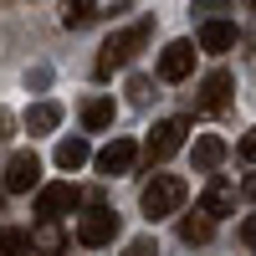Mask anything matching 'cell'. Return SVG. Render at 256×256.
<instances>
[{
	"label": "cell",
	"instance_id": "obj_1",
	"mask_svg": "<svg viewBox=\"0 0 256 256\" xmlns=\"http://www.w3.org/2000/svg\"><path fill=\"white\" fill-rule=\"evenodd\" d=\"M148 36H154V20H134L128 31H113L102 41V52H98V77H113L118 67H128V62L148 46Z\"/></svg>",
	"mask_w": 256,
	"mask_h": 256
},
{
	"label": "cell",
	"instance_id": "obj_2",
	"mask_svg": "<svg viewBox=\"0 0 256 256\" xmlns=\"http://www.w3.org/2000/svg\"><path fill=\"white\" fill-rule=\"evenodd\" d=\"M138 205H144V216H148V220H159V216H174V210L184 205V180H180V174H154V180L144 184Z\"/></svg>",
	"mask_w": 256,
	"mask_h": 256
},
{
	"label": "cell",
	"instance_id": "obj_3",
	"mask_svg": "<svg viewBox=\"0 0 256 256\" xmlns=\"http://www.w3.org/2000/svg\"><path fill=\"white\" fill-rule=\"evenodd\" d=\"M77 205H82V190L77 184H41L36 190V216L41 220H62V216H72Z\"/></svg>",
	"mask_w": 256,
	"mask_h": 256
},
{
	"label": "cell",
	"instance_id": "obj_4",
	"mask_svg": "<svg viewBox=\"0 0 256 256\" xmlns=\"http://www.w3.org/2000/svg\"><path fill=\"white\" fill-rule=\"evenodd\" d=\"M41 180V159L31 154V148H16V154L6 159V174H0V184H6V195H26V190Z\"/></svg>",
	"mask_w": 256,
	"mask_h": 256
},
{
	"label": "cell",
	"instance_id": "obj_5",
	"mask_svg": "<svg viewBox=\"0 0 256 256\" xmlns=\"http://www.w3.org/2000/svg\"><path fill=\"white\" fill-rule=\"evenodd\" d=\"M184 134H190L184 118H164V123H154V134H148V164H164L169 154H180V148H184Z\"/></svg>",
	"mask_w": 256,
	"mask_h": 256
},
{
	"label": "cell",
	"instance_id": "obj_6",
	"mask_svg": "<svg viewBox=\"0 0 256 256\" xmlns=\"http://www.w3.org/2000/svg\"><path fill=\"white\" fill-rule=\"evenodd\" d=\"M113 236H118V216H113L108 205H92L88 216L77 220V241L82 246H108Z\"/></svg>",
	"mask_w": 256,
	"mask_h": 256
},
{
	"label": "cell",
	"instance_id": "obj_7",
	"mask_svg": "<svg viewBox=\"0 0 256 256\" xmlns=\"http://www.w3.org/2000/svg\"><path fill=\"white\" fill-rule=\"evenodd\" d=\"M230 92H236V77H230L226 67H216V72L200 77V108L205 113H226L230 108Z\"/></svg>",
	"mask_w": 256,
	"mask_h": 256
},
{
	"label": "cell",
	"instance_id": "obj_8",
	"mask_svg": "<svg viewBox=\"0 0 256 256\" xmlns=\"http://www.w3.org/2000/svg\"><path fill=\"white\" fill-rule=\"evenodd\" d=\"M190 72H195V46H190V41H169L159 52V77L164 82H184Z\"/></svg>",
	"mask_w": 256,
	"mask_h": 256
},
{
	"label": "cell",
	"instance_id": "obj_9",
	"mask_svg": "<svg viewBox=\"0 0 256 256\" xmlns=\"http://www.w3.org/2000/svg\"><path fill=\"white\" fill-rule=\"evenodd\" d=\"M134 164H138V144H134V138H113V144L98 154V169H102V174H128Z\"/></svg>",
	"mask_w": 256,
	"mask_h": 256
},
{
	"label": "cell",
	"instance_id": "obj_10",
	"mask_svg": "<svg viewBox=\"0 0 256 256\" xmlns=\"http://www.w3.org/2000/svg\"><path fill=\"white\" fill-rule=\"evenodd\" d=\"M200 210H205L210 220H216V216H230V210H236V190H230L226 180H210L205 195H200Z\"/></svg>",
	"mask_w": 256,
	"mask_h": 256
},
{
	"label": "cell",
	"instance_id": "obj_11",
	"mask_svg": "<svg viewBox=\"0 0 256 256\" xmlns=\"http://www.w3.org/2000/svg\"><path fill=\"white\" fill-rule=\"evenodd\" d=\"M236 46V26L230 20H205L200 26V52H230Z\"/></svg>",
	"mask_w": 256,
	"mask_h": 256
},
{
	"label": "cell",
	"instance_id": "obj_12",
	"mask_svg": "<svg viewBox=\"0 0 256 256\" xmlns=\"http://www.w3.org/2000/svg\"><path fill=\"white\" fill-rule=\"evenodd\" d=\"M31 251H41V256H62V251H67L62 226H56V220H41V226L31 230Z\"/></svg>",
	"mask_w": 256,
	"mask_h": 256
},
{
	"label": "cell",
	"instance_id": "obj_13",
	"mask_svg": "<svg viewBox=\"0 0 256 256\" xmlns=\"http://www.w3.org/2000/svg\"><path fill=\"white\" fill-rule=\"evenodd\" d=\"M88 159H92L88 138H62V144H56V169H67V174H72V169H82Z\"/></svg>",
	"mask_w": 256,
	"mask_h": 256
},
{
	"label": "cell",
	"instance_id": "obj_14",
	"mask_svg": "<svg viewBox=\"0 0 256 256\" xmlns=\"http://www.w3.org/2000/svg\"><path fill=\"white\" fill-rule=\"evenodd\" d=\"M210 236H216V220H210L205 210H200V216H184V220H180V241H184V246H205Z\"/></svg>",
	"mask_w": 256,
	"mask_h": 256
},
{
	"label": "cell",
	"instance_id": "obj_15",
	"mask_svg": "<svg viewBox=\"0 0 256 256\" xmlns=\"http://www.w3.org/2000/svg\"><path fill=\"white\" fill-rule=\"evenodd\" d=\"M56 123H62L56 102H36V108H26V134H52Z\"/></svg>",
	"mask_w": 256,
	"mask_h": 256
},
{
	"label": "cell",
	"instance_id": "obj_16",
	"mask_svg": "<svg viewBox=\"0 0 256 256\" xmlns=\"http://www.w3.org/2000/svg\"><path fill=\"white\" fill-rule=\"evenodd\" d=\"M82 128H92V134L98 128H113V102L108 98H88L82 102Z\"/></svg>",
	"mask_w": 256,
	"mask_h": 256
},
{
	"label": "cell",
	"instance_id": "obj_17",
	"mask_svg": "<svg viewBox=\"0 0 256 256\" xmlns=\"http://www.w3.org/2000/svg\"><path fill=\"white\" fill-rule=\"evenodd\" d=\"M92 16H98L92 0H62V26H67V31H82Z\"/></svg>",
	"mask_w": 256,
	"mask_h": 256
},
{
	"label": "cell",
	"instance_id": "obj_18",
	"mask_svg": "<svg viewBox=\"0 0 256 256\" xmlns=\"http://www.w3.org/2000/svg\"><path fill=\"white\" fill-rule=\"evenodd\" d=\"M220 159H226V144L205 134V138L195 144V169H220Z\"/></svg>",
	"mask_w": 256,
	"mask_h": 256
},
{
	"label": "cell",
	"instance_id": "obj_19",
	"mask_svg": "<svg viewBox=\"0 0 256 256\" xmlns=\"http://www.w3.org/2000/svg\"><path fill=\"white\" fill-rule=\"evenodd\" d=\"M0 256H31V236H26V230L0 226Z\"/></svg>",
	"mask_w": 256,
	"mask_h": 256
},
{
	"label": "cell",
	"instance_id": "obj_20",
	"mask_svg": "<svg viewBox=\"0 0 256 256\" xmlns=\"http://www.w3.org/2000/svg\"><path fill=\"white\" fill-rule=\"evenodd\" d=\"M195 10H200V20H226V0H195Z\"/></svg>",
	"mask_w": 256,
	"mask_h": 256
},
{
	"label": "cell",
	"instance_id": "obj_21",
	"mask_svg": "<svg viewBox=\"0 0 256 256\" xmlns=\"http://www.w3.org/2000/svg\"><path fill=\"white\" fill-rule=\"evenodd\" d=\"M128 102H134V108L148 102V77H134V82H128Z\"/></svg>",
	"mask_w": 256,
	"mask_h": 256
},
{
	"label": "cell",
	"instance_id": "obj_22",
	"mask_svg": "<svg viewBox=\"0 0 256 256\" xmlns=\"http://www.w3.org/2000/svg\"><path fill=\"white\" fill-rule=\"evenodd\" d=\"M123 256H159V246L148 241V236H138V241H128V251Z\"/></svg>",
	"mask_w": 256,
	"mask_h": 256
},
{
	"label": "cell",
	"instance_id": "obj_23",
	"mask_svg": "<svg viewBox=\"0 0 256 256\" xmlns=\"http://www.w3.org/2000/svg\"><path fill=\"white\" fill-rule=\"evenodd\" d=\"M241 241H246V251H256V216L241 220Z\"/></svg>",
	"mask_w": 256,
	"mask_h": 256
},
{
	"label": "cell",
	"instance_id": "obj_24",
	"mask_svg": "<svg viewBox=\"0 0 256 256\" xmlns=\"http://www.w3.org/2000/svg\"><path fill=\"white\" fill-rule=\"evenodd\" d=\"M241 159H251V164H256V128H251V134L241 138Z\"/></svg>",
	"mask_w": 256,
	"mask_h": 256
},
{
	"label": "cell",
	"instance_id": "obj_25",
	"mask_svg": "<svg viewBox=\"0 0 256 256\" xmlns=\"http://www.w3.org/2000/svg\"><path fill=\"white\" fill-rule=\"evenodd\" d=\"M10 128H16V118H10L6 108H0V138H10Z\"/></svg>",
	"mask_w": 256,
	"mask_h": 256
},
{
	"label": "cell",
	"instance_id": "obj_26",
	"mask_svg": "<svg viewBox=\"0 0 256 256\" xmlns=\"http://www.w3.org/2000/svg\"><path fill=\"white\" fill-rule=\"evenodd\" d=\"M241 190H246V200H256V174H246V184H241Z\"/></svg>",
	"mask_w": 256,
	"mask_h": 256
},
{
	"label": "cell",
	"instance_id": "obj_27",
	"mask_svg": "<svg viewBox=\"0 0 256 256\" xmlns=\"http://www.w3.org/2000/svg\"><path fill=\"white\" fill-rule=\"evenodd\" d=\"M0 210H6V190H0Z\"/></svg>",
	"mask_w": 256,
	"mask_h": 256
},
{
	"label": "cell",
	"instance_id": "obj_28",
	"mask_svg": "<svg viewBox=\"0 0 256 256\" xmlns=\"http://www.w3.org/2000/svg\"><path fill=\"white\" fill-rule=\"evenodd\" d=\"M251 10H256V0H251Z\"/></svg>",
	"mask_w": 256,
	"mask_h": 256
}]
</instances>
